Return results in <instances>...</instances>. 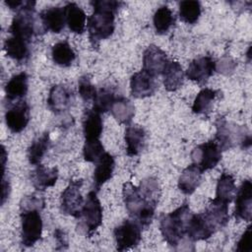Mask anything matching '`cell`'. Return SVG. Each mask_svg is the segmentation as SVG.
Wrapping results in <instances>:
<instances>
[{"label":"cell","mask_w":252,"mask_h":252,"mask_svg":"<svg viewBox=\"0 0 252 252\" xmlns=\"http://www.w3.org/2000/svg\"><path fill=\"white\" fill-rule=\"evenodd\" d=\"M123 201L133 220L147 227L153 220L160 198V187L156 178L143 179L139 186L125 182L122 187Z\"/></svg>","instance_id":"obj_1"},{"label":"cell","mask_w":252,"mask_h":252,"mask_svg":"<svg viewBox=\"0 0 252 252\" xmlns=\"http://www.w3.org/2000/svg\"><path fill=\"white\" fill-rule=\"evenodd\" d=\"M94 13L89 17L87 28L93 46H97L101 39L108 38L115 29V14L122 5L112 0L92 1Z\"/></svg>","instance_id":"obj_2"},{"label":"cell","mask_w":252,"mask_h":252,"mask_svg":"<svg viewBox=\"0 0 252 252\" xmlns=\"http://www.w3.org/2000/svg\"><path fill=\"white\" fill-rule=\"evenodd\" d=\"M191 215L188 204L184 203L160 220L161 235L170 246H177L183 239L186 234L187 221Z\"/></svg>","instance_id":"obj_3"},{"label":"cell","mask_w":252,"mask_h":252,"mask_svg":"<svg viewBox=\"0 0 252 252\" xmlns=\"http://www.w3.org/2000/svg\"><path fill=\"white\" fill-rule=\"evenodd\" d=\"M78 219L80 220L78 228L89 237L101 225L102 208L95 191H91L88 194Z\"/></svg>","instance_id":"obj_4"},{"label":"cell","mask_w":252,"mask_h":252,"mask_svg":"<svg viewBox=\"0 0 252 252\" xmlns=\"http://www.w3.org/2000/svg\"><path fill=\"white\" fill-rule=\"evenodd\" d=\"M34 1H24L13 18L9 32L27 42L34 34Z\"/></svg>","instance_id":"obj_5"},{"label":"cell","mask_w":252,"mask_h":252,"mask_svg":"<svg viewBox=\"0 0 252 252\" xmlns=\"http://www.w3.org/2000/svg\"><path fill=\"white\" fill-rule=\"evenodd\" d=\"M40 210H22V244L30 247L35 244L42 234V220L39 214Z\"/></svg>","instance_id":"obj_6"},{"label":"cell","mask_w":252,"mask_h":252,"mask_svg":"<svg viewBox=\"0 0 252 252\" xmlns=\"http://www.w3.org/2000/svg\"><path fill=\"white\" fill-rule=\"evenodd\" d=\"M193 163L203 172L214 168L221 159V151L218 143L213 140L203 143L193 149L191 153Z\"/></svg>","instance_id":"obj_7"},{"label":"cell","mask_w":252,"mask_h":252,"mask_svg":"<svg viewBox=\"0 0 252 252\" xmlns=\"http://www.w3.org/2000/svg\"><path fill=\"white\" fill-rule=\"evenodd\" d=\"M114 237L116 249L124 251L137 246L142 239V226L133 220H124L115 227Z\"/></svg>","instance_id":"obj_8"},{"label":"cell","mask_w":252,"mask_h":252,"mask_svg":"<svg viewBox=\"0 0 252 252\" xmlns=\"http://www.w3.org/2000/svg\"><path fill=\"white\" fill-rule=\"evenodd\" d=\"M82 184V179L70 181L69 185L64 189L60 197V208L62 213L77 219L80 217V213L85 202L81 194Z\"/></svg>","instance_id":"obj_9"},{"label":"cell","mask_w":252,"mask_h":252,"mask_svg":"<svg viewBox=\"0 0 252 252\" xmlns=\"http://www.w3.org/2000/svg\"><path fill=\"white\" fill-rule=\"evenodd\" d=\"M216 231V228L204 213L192 214L187 221L186 235L192 241L206 240Z\"/></svg>","instance_id":"obj_10"},{"label":"cell","mask_w":252,"mask_h":252,"mask_svg":"<svg viewBox=\"0 0 252 252\" xmlns=\"http://www.w3.org/2000/svg\"><path fill=\"white\" fill-rule=\"evenodd\" d=\"M158 89L156 77L143 69L132 75L130 79L131 94L136 98H145L153 95Z\"/></svg>","instance_id":"obj_11"},{"label":"cell","mask_w":252,"mask_h":252,"mask_svg":"<svg viewBox=\"0 0 252 252\" xmlns=\"http://www.w3.org/2000/svg\"><path fill=\"white\" fill-rule=\"evenodd\" d=\"M216 71V62L211 56H201L194 59L188 66L186 76L199 85H204Z\"/></svg>","instance_id":"obj_12"},{"label":"cell","mask_w":252,"mask_h":252,"mask_svg":"<svg viewBox=\"0 0 252 252\" xmlns=\"http://www.w3.org/2000/svg\"><path fill=\"white\" fill-rule=\"evenodd\" d=\"M7 127L13 133L22 132L30 121V106L25 100H19L5 113Z\"/></svg>","instance_id":"obj_13"},{"label":"cell","mask_w":252,"mask_h":252,"mask_svg":"<svg viewBox=\"0 0 252 252\" xmlns=\"http://www.w3.org/2000/svg\"><path fill=\"white\" fill-rule=\"evenodd\" d=\"M168 63L165 52L155 44L149 45L143 54V70L157 77L162 74Z\"/></svg>","instance_id":"obj_14"},{"label":"cell","mask_w":252,"mask_h":252,"mask_svg":"<svg viewBox=\"0 0 252 252\" xmlns=\"http://www.w3.org/2000/svg\"><path fill=\"white\" fill-rule=\"evenodd\" d=\"M235 198V218L250 221L252 214V183L249 179L242 182Z\"/></svg>","instance_id":"obj_15"},{"label":"cell","mask_w":252,"mask_h":252,"mask_svg":"<svg viewBox=\"0 0 252 252\" xmlns=\"http://www.w3.org/2000/svg\"><path fill=\"white\" fill-rule=\"evenodd\" d=\"M73 102L72 91L64 85H54L48 94L47 105L55 113H61L67 110Z\"/></svg>","instance_id":"obj_16"},{"label":"cell","mask_w":252,"mask_h":252,"mask_svg":"<svg viewBox=\"0 0 252 252\" xmlns=\"http://www.w3.org/2000/svg\"><path fill=\"white\" fill-rule=\"evenodd\" d=\"M40 20L45 31L59 33L65 27L66 15L62 7H50L40 12Z\"/></svg>","instance_id":"obj_17"},{"label":"cell","mask_w":252,"mask_h":252,"mask_svg":"<svg viewBox=\"0 0 252 252\" xmlns=\"http://www.w3.org/2000/svg\"><path fill=\"white\" fill-rule=\"evenodd\" d=\"M126 153L130 157L139 155L146 143V132L142 126L128 125L125 129Z\"/></svg>","instance_id":"obj_18"},{"label":"cell","mask_w":252,"mask_h":252,"mask_svg":"<svg viewBox=\"0 0 252 252\" xmlns=\"http://www.w3.org/2000/svg\"><path fill=\"white\" fill-rule=\"evenodd\" d=\"M95 162L96 165L94 171V185L95 190H99V188L112 177L115 168V161L110 154L104 153Z\"/></svg>","instance_id":"obj_19"},{"label":"cell","mask_w":252,"mask_h":252,"mask_svg":"<svg viewBox=\"0 0 252 252\" xmlns=\"http://www.w3.org/2000/svg\"><path fill=\"white\" fill-rule=\"evenodd\" d=\"M204 214L218 230L225 226L228 221V204L215 198L210 202Z\"/></svg>","instance_id":"obj_20"},{"label":"cell","mask_w":252,"mask_h":252,"mask_svg":"<svg viewBox=\"0 0 252 252\" xmlns=\"http://www.w3.org/2000/svg\"><path fill=\"white\" fill-rule=\"evenodd\" d=\"M203 171L194 163L183 169L178 178V188L186 195L192 194L200 185Z\"/></svg>","instance_id":"obj_21"},{"label":"cell","mask_w":252,"mask_h":252,"mask_svg":"<svg viewBox=\"0 0 252 252\" xmlns=\"http://www.w3.org/2000/svg\"><path fill=\"white\" fill-rule=\"evenodd\" d=\"M31 178L33 187L38 191H43L56 183L58 170L56 167H46L42 164H37Z\"/></svg>","instance_id":"obj_22"},{"label":"cell","mask_w":252,"mask_h":252,"mask_svg":"<svg viewBox=\"0 0 252 252\" xmlns=\"http://www.w3.org/2000/svg\"><path fill=\"white\" fill-rule=\"evenodd\" d=\"M102 128L103 123L100 113L94 109L86 110L83 117V132L85 140L99 139L102 133Z\"/></svg>","instance_id":"obj_23"},{"label":"cell","mask_w":252,"mask_h":252,"mask_svg":"<svg viewBox=\"0 0 252 252\" xmlns=\"http://www.w3.org/2000/svg\"><path fill=\"white\" fill-rule=\"evenodd\" d=\"M66 24L69 30L75 33H83L86 29L87 16L84 10L76 3H68L65 7Z\"/></svg>","instance_id":"obj_24"},{"label":"cell","mask_w":252,"mask_h":252,"mask_svg":"<svg viewBox=\"0 0 252 252\" xmlns=\"http://www.w3.org/2000/svg\"><path fill=\"white\" fill-rule=\"evenodd\" d=\"M109 111L119 123L128 125L135 115V106L129 98L118 96L115 97Z\"/></svg>","instance_id":"obj_25"},{"label":"cell","mask_w":252,"mask_h":252,"mask_svg":"<svg viewBox=\"0 0 252 252\" xmlns=\"http://www.w3.org/2000/svg\"><path fill=\"white\" fill-rule=\"evenodd\" d=\"M163 85L169 92L178 90L184 81V72L181 65L177 61H168L163 72Z\"/></svg>","instance_id":"obj_26"},{"label":"cell","mask_w":252,"mask_h":252,"mask_svg":"<svg viewBox=\"0 0 252 252\" xmlns=\"http://www.w3.org/2000/svg\"><path fill=\"white\" fill-rule=\"evenodd\" d=\"M29 89V78L24 72L14 75L5 86L6 98L9 101L20 99L26 95Z\"/></svg>","instance_id":"obj_27"},{"label":"cell","mask_w":252,"mask_h":252,"mask_svg":"<svg viewBox=\"0 0 252 252\" xmlns=\"http://www.w3.org/2000/svg\"><path fill=\"white\" fill-rule=\"evenodd\" d=\"M236 192L235 181L232 175L227 172H222L217 183L216 198L229 204L234 199Z\"/></svg>","instance_id":"obj_28"},{"label":"cell","mask_w":252,"mask_h":252,"mask_svg":"<svg viewBox=\"0 0 252 252\" xmlns=\"http://www.w3.org/2000/svg\"><path fill=\"white\" fill-rule=\"evenodd\" d=\"M4 50L10 58L17 61H23L29 56L27 41L13 35L5 40Z\"/></svg>","instance_id":"obj_29"},{"label":"cell","mask_w":252,"mask_h":252,"mask_svg":"<svg viewBox=\"0 0 252 252\" xmlns=\"http://www.w3.org/2000/svg\"><path fill=\"white\" fill-rule=\"evenodd\" d=\"M50 145V139L48 133H43L41 136L37 137L28 150V158L32 164H39L43 156L47 152Z\"/></svg>","instance_id":"obj_30"},{"label":"cell","mask_w":252,"mask_h":252,"mask_svg":"<svg viewBox=\"0 0 252 252\" xmlns=\"http://www.w3.org/2000/svg\"><path fill=\"white\" fill-rule=\"evenodd\" d=\"M51 54L54 63L62 67L70 66L76 58L74 50L67 41H60L55 43L52 47Z\"/></svg>","instance_id":"obj_31"},{"label":"cell","mask_w":252,"mask_h":252,"mask_svg":"<svg viewBox=\"0 0 252 252\" xmlns=\"http://www.w3.org/2000/svg\"><path fill=\"white\" fill-rule=\"evenodd\" d=\"M218 92L209 88H205L199 92L194 99L192 110L194 113L203 114L210 111L213 101L217 96Z\"/></svg>","instance_id":"obj_32"},{"label":"cell","mask_w":252,"mask_h":252,"mask_svg":"<svg viewBox=\"0 0 252 252\" xmlns=\"http://www.w3.org/2000/svg\"><path fill=\"white\" fill-rule=\"evenodd\" d=\"M200 15V2L194 0H185L179 3V17L184 23L194 25L199 20Z\"/></svg>","instance_id":"obj_33"},{"label":"cell","mask_w":252,"mask_h":252,"mask_svg":"<svg viewBox=\"0 0 252 252\" xmlns=\"http://www.w3.org/2000/svg\"><path fill=\"white\" fill-rule=\"evenodd\" d=\"M153 21L157 32L162 34L174 24V16L167 6H161L156 11Z\"/></svg>","instance_id":"obj_34"},{"label":"cell","mask_w":252,"mask_h":252,"mask_svg":"<svg viewBox=\"0 0 252 252\" xmlns=\"http://www.w3.org/2000/svg\"><path fill=\"white\" fill-rule=\"evenodd\" d=\"M114 94L108 89H100L96 92V94L94 98L93 109L101 113L110 110V107L115 99Z\"/></svg>","instance_id":"obj_35"},{"label":"cell","mask_w":252,"mask_h":252,"mask_svg":"<svg viewBox=\"0 0 252 252\" xmlns=\"http://www.w3.org/2000/svg\"><path fill=\"white\" fill-rule=\"evenodd\" d=\"M104 154V148L99 139L85 140L83 155L84 158L90 162H95Z\"/></svg>","instance_id":"obj_36"},{"label":"cell","mask_w":252,"mask_h":252,"mask_svg":"<svg viewBox=\"0 0 252 252\" xmlns=\"http://www.w3.org/2000/svg\"><path fill=\"white\" fill-rule=\"evenodd\" d=\"M78 86H79V94L85 101L94 100L97 91L95 90L94 86L92 84L89 76L86 75V76L81 77L79 79Z\"/></svg>","instance_id":"obj_37"},{"label":"cell","mask_w":252,"mask_h":252,"mask_svg":"<svg viewBox=\"0 0 252 252\" xmlns=\"http://www.w3.org/2000/svg\"><path fill=\"white\" fill-rule=\"evenodd\" d=\"M236 250L239 252H251V226H248L237 242Z\"/></svg>","instance_id":"obj_38"},{"label":"cell","mask_w":252,"mask_h":252,"mask_svg":"<svg viewBox=\"0 0 252 252\" xmlns=\"http://www.w3.org/2000/svg\"><path fill=\"white\" fill-rule=\"evenodd\" d=\"M54 237L55 239L57 240V245L58 246H61L60 249H65L63 247V245H65L67 247V237L66 235L64 234V232L61 230V229H56L55 232H54Z\"/></svg>","instance_id":"obj_39"},{"label":"cell","mask_w":252,"mask_h":252,"mask_svg":"<svg viewBox=\"0 0 252 252\" xmlns=\"http://www.w3.org/2000/svg\"><path fill=\"white\" fill-rule=\"evenodd\" d=\"M5 4H6L7 6H9L11 9L17 11V10L24 4V1H20V0H8V1H5Z\"/></svg>","instance_id":"obj_40"},{"label":"cell","mask_w":252,"mask_h":252,"mask_svg":"<svg viewBox=\"0 0 252 252\" xmlns=\"http://www.w3.org/2000/svg\"><path fill=\"white\" fill-rule=\"evenodd\" d=\"M9 183L5 182V179L3 178V182H2V204H4L5 199L8 197L9 195Z\"/></svg>","instance_id":"obj_41"}]
</instances>
